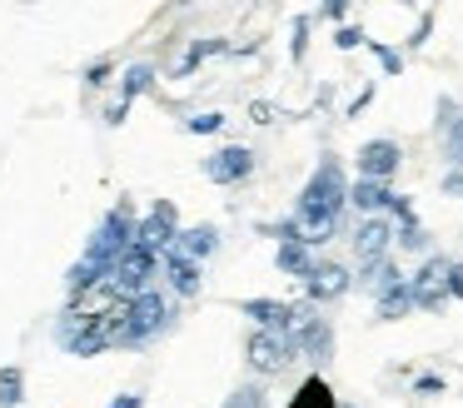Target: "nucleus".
Returning a JSON list of instances; mask_svg holds the SVG:
<instances>
[{"instance_id":"41","label":"nucleus","mask_w":463,"mask_h":408,"mask_svg":"<svg viewBox=\"0 0 463 408\" xmlns=\"http://www.w3.org/2000/svg\"><path fill=\"white\" fill-rule=\"evenodd\" d=\"M224 408H240V403H234V398H230V403H224Z\"/></svg>"},{"instance_id":"21","label":"nucleus","mask_w":463,"mask_h":408,"mask_svg":"<svg viewBox=\"0 0 463 408\" xmlns=\"http://www.w3.org/2000/svg\"><path fill=\"white\" fill-rule=\"evenodd\" d=\"M155 80H160V75H155V65H145V60H140V65H130V70H125V80H120V100L130 105L135 95L155 90Z\"/></svg>"},{"instance_id":"15","label":"nucleus","mask_w":463,"mask_h":408,"mask_svg":"<svg viewBox=\"0 0 463 408\" xmlns=\"http://www.w3.org/2000/svg\"><path fill=\"white\" fill-rule=\"evenodd\" d=\"M165 279H170V289L175 294H184V299H194L200 294V264L194 259H184V254H165Z\"/></svg>"},{"instance_id":"38","label":"nucleus","mask_w":463,"mask_h":408,"mask_svg":"<svg viewBox=\"0 0 463 408\" xmlns=\"http://www.w3.org/2000/svg\"><path fill=\"white\" fill-rule=\"evenodd\" d=\"M125 109H130V105H125V100H115V105L105 109V125H120V119H125Z\"/></svg>"},{"instance_id":"16","label":"nucleus","mask_w":463,"mask_h":408,"mask_svg":"<svg viewBox=\"0 0 463 408\" xmlns=\"http://www.w3.org/2000/svg\"><path fill=\"white\" fill-rule=\"evenodd\" d=\"M214 249H220V234H214L210 224H194V229H180V239H175V254H184V259H210Z\"/></svg>"},{"instance_id":"11","label":"nucleus","mask_w":463,"mask_h":408,"mask_svg":"<svg viewBox=\"0 0 463 408\" xmlns=\"http://www.w3.org/2000/svg\"><path fill=\"white\" fill-rule=\"evenodd\" d=\"M204 175H210L214 185H240V179H250V175H254V149H244V145H224L220 155L204 159Z\"/></svg>"},{"instance_id":"31","label":"nucleus","mask_w":463,"mask_h":408,"mask_svg":"<svg viewBox=\"0 0 463 408\" xmlns=\"http://www.w3.org/2000/svg\"><path fill=\"white\" fill-rule=\"evenodd\" d=\"M449 159H453V169H463V119L449 129Z\"/></svg>"},{"instance_id":"19","label":"nucleus","mask_w":463,"mask_h":408,"mask_svg":"<svg viewBox=\"0 0 463 408\" xmlns=\"http://www.w3.org/2000/svg\"><path fill=\"white\" fill-rule=\"evenodd\" d=\"M314 249L309 244H279V274H289V279H309L314 274Z\"/></svg>"},{"instance_id":"34","label":"nucleus","mask_w":463,"mask_h":408,"mask_svg":"<svg viewBox=\"0 0 463 408\" xmlns=\"http://www.w3.org/2000/svg\"><path fill=\"white\" fill-rule=\"evenodd\" d=\"M234 403H240V408H264V394H260V388H240Z\"/></svg>"},{"instance_id":"13","label":"nucleus","mask_w":463,"mask_h":408,"mask_svg":"<svg viewBox=\"0 0 463 408\" xmlns=\"http://www.w3.org/2000/svg\"><path fill=\"white\" fill-rule=\"evenodd\" d=\"M240 314H250L260 328H279V334H294V328L304 324V314H299V308L274 304V299H244V304H240Z\"/></svg>"},{"instance_id":"20","label":"nucleus","mask_w":463,"mask_h":408,"mask_svg":"<svg viewBox=\"0 0 463 408\" xmlns=\"http://www.w3.org/2000/svg\"><path fill=\"white\" fill-rule=\"evenodd\" d=\"M359 284H364V289H373V294H389L393 284H403V274H399V264H393V259H383V264L359 269Z\"/></svg>"},{"instance_id":"27","label":"nucleus","mask_w":463,"mask_h":408,"mask_svg":"<svg viewBox=\"0 0 463 408\" xmlns=\"http://www.w3.org/2000/svg\"><path fill=\"white\" fill-rule=\"evenodd\" d=\"M334 45H339V50H359V45H369V35H364L359 25H339V30H334Z\"/></svg>"},{"instance_id":"33","label":"nucleus","mask_w":463,"mask_h":408,"mask_svg":"<svg viewBox=\"0 0 463 408\" xmlns=\"http://www.w3.org/2000/svg\"><path fill=\"white\" fill-rule=\"evenodd\" d=\"M250 119H254V125H269V119H274V105H269V100H254V105H250Z\"/></svg>"},{"instance_id":"29","label":"nucleus","mask_w":463,"mask_h":408,"mask_svg":"<svg viewBox=\"0 0 463 408\" xmlns=\"http://www.w3.org/2000/svg\"><path fill=\"white\" fill-rule=\"evenodd\" d=\"M289 50H294V60H304V50H309V15L294 20V40H289Z\"/></svg>"},{"instance_id":"18","label":"nucleus","mask_w":463,"mask_h":408,"mask_svg":"<svg viewBox=\"0 0 463 408\" xmlns=\"http://www.w3.org/2000/svg\"><path fill=\"white\" fill-rule=\"evenodd\" d=\"M224 50H230V45H224V40H190V45H184V55H180V65H175V75H194V70H200L204 65V60H214V55H224Z\"/></svg>"},{"instance_id":"9","label":"nucleus","mask_w":463,"mask_h":408,"mask_svg":"<svg viewBox=\"0 0 463 408\" xmlns=\"http://www.w3.org/2000/svg\"><path fill=\"white\" fill-rule=\"evenodd\" d=\"M354 284V274L344 264H334V259H319L314 264V274L304 279V294H309V304H334V299H344Z\"/></svg>"},{"instance_id":"37","label":"nucleus","mask_w":463,"mask_h":408,"mask_svg":"<svg viewBox=\"0 0 463 408\" xmlns=\"http://www.w3.org/2000/svg\"><path fill=\"white\" fill-rule=\"evenodd\" d=\"M319 15H324V20H339V25H344V15H349V5H344V0H329V5L319 10Z\"/></svg>"},{"instance_id":"1","label":"nucleus","mask_w":463,"mask_h":408,"mask_svg":"<svg viewBox=\"0 0 463 408\" xmlns=\"http://www.w3.org/2000/svg\"><path fill=\"white\" fill-rule=\"evenodd\" d=\"M344 204H349V179H344V165L329 155V159H324V165L309 175L299 204H294V219H299V229H304V244L314 249V244H324V239L339 234Z\"/></svg>"},{"instance_id":"5","label":"nucleus","mask_w":463,"mask_h":408,"mask_svg":"<svg viewBox=\"0 0 463 408\" xmlns=\"http://www.w3.org/2000/svg\"><path fill=\"white\" fill-rule=\"evenodd\" d=\"M449 269H453V259L429 254V259H423L419 274H409L413 308H443V304H449Z\"/></svg>"},{"instance_id":"30","label":"nucleus","mask_w":463,"mask_h":408,"mask_svg":"<svg viewBox=\"0 0 463 408\" xmlns=\"http://www.w3.org/2000/svg\"><path fill=\"white\" fill-rule=\"evenodd\" d=\"M105 80H110V60H95V65H85V85L100 90Z\"/></svg>"},{"instance_id":"8","label":"nucleus","mask_w":463,"mask_h":408,"mask_svg":"<svg viewBox=\"0 0 463 408\" xmlns=\"http://www.w3.org/2000/svg\"><path fill=\"white\" fill-rule=\"evenodd\" d=\"M175 204L170 199H160V204L150 209V214L140 219V229H135V244H145V249H155V254H170L175 249V239H180V229H175Z\"/></svg>"},{"instance_id":"36","label":"nucleus","mask_w":463,"mask_h":408,"mask_svg":"<svg viewBox=\"0 0 463 408\" xmlns=\"http://www.w3.org/2000/svg\"><path fill=\"white\" fill-rule=\"evenodd\" d=\"M443 195H463V169H449V175H443Z\"/></svg>"},{"instance_id":"24","label":"nucleus","mask_w":463,"mask_h":408,"mask_svg":"<svg viewBox=\"0 0 463 408\" xmlns=\"http://www.w3.org/2000/svg\"><path fill=\"white\" fill-rule=\"evenodd\" d=\"M393 244H399V249H409V254H423V249H429V229H423V224H403Z\"/></svg>"},{"instance_id":"2","label":"nucleus","mask_w":463,"mask_h":408,"mask_svg":"<svg viewBox=\"0 0 463 408\" xmlns=\"http://www.w3.org/2000/svg\"><path fill=\"white\" fill-rule=\"evenodd\" d=\"M165 324H170V304H165V294H155V289L135 294V299H130V308H125L120 348H135V344H145V338H155Z\"/></svg>"},{"instance_id":"22","label":"nucleus","mask_w":463,"mask_h":408,"mask_svg":"<svg viewBox=\"0 0 463 408\" xmlns=\"http://www.w3.org/2000/svg\"><path fill=\"white\" fill-rule=\"evenodd\" d=\"M413 308V289H409V279L403 284H393L389 294H379V318H403Z\"/></svg>"},{"instance_id":"7","label":"nucleus","mask_w":463,"mask_h":408,"mask_svg":"<svg viewBox=\"0 0 463 408\" xmlns=\"http://www.w3.org/2000/svg\"><path fill=\"white\" fill-rule=\"evenodd\" d=\"M155 269H160V254H155V249H145V244L125 249V259L115 264V284H120V294L125 299L145 294V289H150V279H155Z\"/></svg>"},{"instance_id":"23","label":"nucleus","mask_w":463,"mask_h":408,"mask_svg":"<svg viewBox=\"0 0 463 408\" xmlns=\"http://www.w3.org/2000/svg\"><path fill=\"white\" fill-rule=\"evenodd\" d=\"M21 388H25L21 368H0V408H15V403H21Z\"/></svg>"},{"instance_id":"3","label":"nucleus","mask_w":463,"mask_h":408,"mask_svg":"<svg viewBox=\"0 0 463 408\" xmlns=\"http://www.w3.org/2000/svg\"><path fill=\"white\" fill-rule=\"evenodd\" d=\"M244 358H250L254 374H284L289 358H299V338L279 334V328H254L250 344H244Z\"/></svg>"},{"instance_id":"17","label":"nucleus","mask_w":463,"mask_h":408,"mask_svg":"<svg viewBox=\"0 0 463 408\" xmlns=\"http://www.w3.org/2000/svg\"><path fill=\"white\" fill-rule=\"evenodd\" d=\"M289 408H339V398H334V388L324 374H309L299 384V394L289 398Z\"/></svg>"},{"instance_id":"39","label":"nucleus","mask_w":463,"mask_h":408,"mask_svg":"<svg viewBox=\"0 0 463 408\" xmlns=\"http://www.w3.org/2000/svg\"><path fill=\"white\" fill-rule=\"evenodd\" d=\"M110 408H145L140 394H125V398H110Z\"/></svg>"},{"instance_id":"26","label":"nucleus","mask_w":463,"mask_h":408,"mask_svg":"<svg viewBox=\"0 0 463 408\" xmlns=\"http://www.w3.org/2000/svg\"><path fill=\"white\" fill-rule=\"evenodd\" d=\"M413 394H419V398H439V394H449V384H443V374H419V378H413Z\"/></svg>"},{"instance_id":"12","label":"nucleus","mask_w":463,"mask_h":408,"mask_svg":"<svg viewBox=\"0 0 463 408\" xmlns=\"http://www.w3.org/2000/svg\"><path fill=\"white\" fill-rule=\"evenodd\" d=\"M294 338H299V354L309 358V364H329V358H334V328H329V318L304 314V324L294 328Z\"/></svg>"},{"instance_id":"35","label":"nucleus","mask_w":463,"mask_h":408,"mask_svg":"<svg viewBox=\"0 0 463 408\" xmlns=\"http://www.w3.org/2000/svg\"><path fill=\"white\" fill-rule=\"evenodd\" d=\"M449 299H463V264L453 259V269H449Z\"/></svg>"},{"instance_id":"4","label":"nucleus","mask_w":463,"mask_h":408,"mask_svg":"<svg viewBox=\"0 0 463 408\" xmlns=\"http://www.w3.org/2000/svg\"><path fill=\"white\" fill-rule=\"evenodd\" d=\"M55 338H61V348H65V354H80V358L105 354V348H110V338H105V318L71 314V308H65V314H61V324H55Z\"/></svg>"},{"instance_id":"32","label":"nucleus","mask_w":463,"mask_h":408,"mask_svg":"<svg viewBox=\"0 0 463 408\" xmlns=\"http://www.w3.org/2000/svg\"><path fill=\"white\" fill-rule=\"evenodd\" d=\"M429 30H433V10H423V15H419V25H413V35H409V50H419L423 40H429Z\"/></svg>"},{"instance_id":"10","label":"nucleus","mask_w":463,"mask_h":408,"mask_svg":"<svg viewBox=\"0 0 463 408\" xmlns=\"http://www.w3.org/2000/svg\"><path fill=\"white\" fill-rule=\"evenodd\" d=\"M403 165V149L393 139H369L359 149V179H373V185H389Z\"/></svg>"},{"instance_id":"14","label":"nucleus","mask_w":463,"mask_h":408,"mask_svg":"<svg viewBox=\"0 0 463 408\" xmlns=\"http://www.w3.org/2000/svg\"><path fill=\"white\" fill-rule=\"evenodd\" d=\"M349 204L359 209L364 219H379V214H389L393 189L389 185H373V179H359V185H349Z\"/></svg>"},{"instance_id":"40","label":"nucleus","mask_w":463,"mask_h":408,"mask_svg":"<svg viewBox=\"0 0 463 408\" xmlns=\"http://www.w3.org/2000/svg\"><path fill=\"white\" fill-rule=\"evenodd\" d=\"M369 100H373V85H369V90H359V95H354V105H349V115H359V109H364V105H369Z\"/></svg>"},{"instance_id":"28","label":"nucleus","mask_w":463,"mask_h":408,"mask_svg":"<svg viewBox=\"0 0 463 408\" xmlns=\"http://www.w3.org/2000/svg\"><path fill=\"white\" fill-rule=\"evenodd\" d=\"M184 129H190V135H214V129H224V115H190Z\"/></svg>"},{"instance_id":"25","label":"nucleus","mask_w":463,"mask_h":408,"mask_svg":"<svg viewBox=\"0 0 463 408\" xmlns=\"http://www.w3.org/2000/svg\"><path fill=\"white\" fill-rule=\"evenodd\" d=\"M369 50L379 55L383 75H399V70H403V50H393V45H379V40H369Z\"/></svg>"},{"instance_id":"6","label":"nucleus","mask_w":463,"mask_h":408,"mask_svg":"<svg viewBox=\"0 0 463 408\" xmlns=\"http://www.w3.org/2000/svg\"><path fill=\"white\" fill-rule=\"evenodd\" d=\"M393 239H399V229L389 224V219H359V229H354V254H359V269L369 264H383L393 249Z\"/></svg>"}]
</instances>
